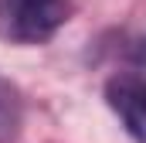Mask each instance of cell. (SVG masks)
<instances>
[{
  "instance_id": "2",
  "label": "cell",
  "mask_w": 146,
  "mask_h": 143,
  "mask_svg": "<svg viewBox=\"0 0 146 143\" xmlns=\"http://www.w3.org/2000/svg\"><path fill=\"white\" fill-rule=\"evenodd\" d=\"M106 102L119 116L122 130L136 143H146V75L122 72L106 82Z\"/></svg>"
},
{
  "instance_id": "1",
  "label": "cell",
  "mask_w": 146,
  "mask_h": 143,
  "mask_svg": "<svg viewBox=\"0 0 146 143\" xmlns=\"http://www.w3.org/2000/svg\"><path fill=\"white\" fill-rule=\"evenodd\" d=\"M72 17V0H0V37L10 44L51 41Z\"/></svg>"
},
{
  "instance_id": "4",
  "label": "cell",
  "mask_w": 146,
  "mask_h": 143,
  "mask_svg": "<svg viewBox=\"0 0 146 143\" xmlns=\"http://www.w3.org/2000/svg\"><path fill=\"white\" fill-rule=\"evenodd\" d=\"M129 58H133L139 68H146V37H139V41L129 44Z\"/></svg>"
},
{
  "instance_id": "3",
  "label": "cell",
  "mask_w": 146,
  "mask_h": 143,
  "mask_svg": "<svg viewBox=\"0 0 146 143\" xmlns=\"http://www.w3.org/2000/svg\"><path fill=\"white\" fill-rule=\"evenodd\" d=\"M21 126V96L10 82L0 78V140L14 136Z\"/></svg>"
}]
</instances>
